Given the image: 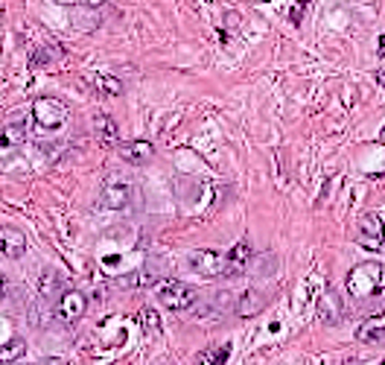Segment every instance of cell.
<instances>
[{
	"label": "cell",
	"instance_id": "1",
	"mask_svg": "<svg viewBox=\"0 0 385 365\" xmlns=\"http://www.w3.org/2000/svg\"><path fill=\"white\" fill-rule=\"evenodd\" d=\"M347 292L356 298V301H371L385 292V266L377 260H365L359 266H354L347 272Z\"/></svg>",
	"mask_w": 385,
	"mask_h": 365
},
{
	"label": "cell",
	"instance_id": "2",
	"mask_svg": "<svg viewBox=\"0 0 385 365\" xmlns=\"http://www.w3.org/2000/svg\"><path fill=\"white\" fill-rule=\"evenodd\" d=\"M71 117V108L68 103H61L56 96H38L36 103H32V123L44 131H56L68 123Z\"/></svg>",
	"mask_w": 385,
	"mask_h": 365
},
{
	"label": "cell",
	"instance_id": "3",
	"mask_svg": "<svg viewBox=\"0 0 385 365\" xmlns=\"http://www.w3.org/2000/svg\"><path fill=\"white\" fill-rule=\"evenodd\" d=\"M196 287L193 284H184V280H164V284L158 287V301L173 310V313H181V310H190L196 304Z\"/></svg>",
	"mask_w": 385,
	"mask_h": 365
},
{
	"label": "cell",
	"instance_id": "4",
	"mask_svg": "<svg viewBox=\"0 0 385 365\" xmlns=\"http://www.w3.org/2000/svg\"><path fill=\"white\" fill-rule=\"evenodd\" d=\"M99 205L106 210H126L131 205V185L120 176H111L99 187Z\"/></svg>",
	"mask_w": 385,
	"mask_h": 365
},
{
	"label": "cell",
	"instance_id": "5",
	"mask_svg": "<svg viewBox=\"0 0 385 365\" xmlns=\"http://www.w3.org/2000/svg\"><path fill=\"white\" fill-rule=\"evenodd\" d=\"M88 313V298L79 289H64L56 301V319L61 324H76Z\"/></svg>",
	"mask_w": 385,
	"mask_h": 365
},
{
	"label": "cell",
	"instance_id": "6",
	"mask_svg": "<svg viewBox=\"0 0 385 365\" xmlns=\"http://www.w3.org/2000/svg\"><path fill=\"white\" fill-rule=\"evenodd\" d=\"M359 245L368 252H385V222L377 213H365L359 220V234H356Z\"/></svg>",
	"mask_w": 385,
	"mask_h": 365
},
{
	"label": "cell",
	"instance_id": "7",
	"mask_svg": "<svg viewBox=\"0 0 385 365\" xmlns=\"http://www.w3.org/2000/svg\"><path fill=\"white\" fill-rule=\"evenodd\" d=\"M27 141V120L15 117L0 129V161H12L21 152V146Z\"/></svg>",
	"mask_w": 385,
	"mask_h": 365
},
{
	"label": "cell",
	"instance_id": "8",
	"mask_svg": "<svg viewBox=\"0 0 385 365\" xmlns=\"http://www.w3.org/2000/svg\"><path fill=\"white\" fill-rule=\"evenodd\" d=\"M187 266L198 275H222V255L213 252V248H196V252L187 257Z\"/></svg>",
	"mask_w": 385,
	"mask_h": 365
},
{
	"label": "cell",
	"instance_id": "9",
	"mask_svg": "<svg viewBox=\"0 0 385 365\" xmlns=\"http://www.w3.org/2000/svg\"><path fill=\"white\" fill-rule=\"evenodd\" d=\"M24 252H27V234L24 231L15 228V225L0 228V255L18 260V257H24Z\"/></svg>",
	"mask_w": 385,
	"mask_h": 365
},
{
	"label": "cell",
	"instance_id": "10",
	"mask_svg": "<svg viewBox=\"0 0 385 365\" xmlns=\"http://www.w3.org/2000/svg\"><path fill=\"white\" fill-rule=\"evenodd\" d=\"M248 260H251V245L242 240V243L233 245L228 255H222V275H225V278L242 275V269L248 266Z\"/></svg>",
	"mask_w": 385,
	"mask_h": 365
},
{
	"label": "cell",
	"instance_id": "11",
	"mask_svg": "<svg viewBox=\"0 0 385 365\" xmlns=\"http://www.w3.org/2000/svg\"><path fill=\"white\" fill-rule=\"evenodd\" d=\"M85 82L96 91V94H103V96H120L123 94V82L117 79V76H111V73H88L85 76Z\"/></svg>",
	"mask_w": 385,
	"mask_h": 365
},
{
	"label": "cell",
	"instance_id": "12",
	"mask_svg": "<svg viewBox=\"0 0 385 365\" xmlns=\"http://www.w3.org/2000/svg\"><path fill=\"white\" fill-rule=\"evenodd\" d=\"M120 155L129 161V164H146L149 158L155 155V146L149 141H129L120 146Z\"/></svg>",
	"mask_w": 385,
	"mask_h": 365
},
{
	"label": "cell",
	"instance_id": "13",
	"mask_svg": "<svg viewBox=\"0 0 385 365\" xmlns=\"http://www.w3.org/2000/svg\"><path fill=\"white\" fill-rule=\"evenodd\" d=\"M356 339H359L362 345H374V348H382V345H385V322H379V319L365 322V324L356 330Z\"/></svg>",
	"mask_w": 385,
	"mask_h": 365
},
{
	"label": "cell",
	"instance_id": "14",
	"mask_svg": "<svg viewBox=\"0 0 385 365\" xmlns=\"http://www.w3.org/2000/svg\"><path fill=\"white\" fill-rule=\"evenodd\" d=\"M94 131H96L99 143H106V146H114L117 138H120V131H117V123H114L111 114H96V117H94Z\"/></svg>",
	"mask_w": 385,
	"mask_h": 365
},
{
	"label": "cell",
	"instance_id": "15",
	"mask_svg": "<svg viewBox=\"0 0 385 365\" xmlns=\"http://www.w3.org/2000/svg\"><path fill=\"white\" fill-rule=\"evenodd\" d=\"M342 316H344V313H342V301H339V295L327 292V295L321 298V301H318V319H321L324 324H336Z\"/></svg>",
	"mask_w": 385,
	"mask_h": 365
},
{
	"label": "cell",
	"instance_id": "16",
	"mask_svg": "<svg viewBox=\"0 0 385 365\" xmlns=\"http://www.w3.org/2000/svg\"><path fill=\"white\" fill-rule=\"evenodd\" d=\"M263 304H266V295H263L260 289H245V292L240 295L237 313H240L242 319H248V316H257V313L263 310Z\"/></svg>",
	"mask_w": 385,
	"mask_h": 365
},
{
	"label": "cell",
	"instance_id": "17",
	"mask_svg": "<svg viewBox=\"0 0 385 365\" xmlns=\"http://www.w3.org/2000/svg\"><path fill=\"white\" fill-rule=\"evenodd\" d=\"M27 354V342L21 336H12L6 345H0V365H15Z\"/></svg>",
	"mask_w": 385,
	"mask_h": 365
},
{
	"label": "cell",
	"instance_id": "18",
	"mask_svg": "<svg viewBox=\"0 0 385 365\" xmlns=\"http://www.w3.org/2000/svg\"><path fill=\"white\" fill-rule=\"evenodd\" d=\"M228 357H231V345H219V348H208L198 357V365H228Z\"/></svg>",
	"mask_w": 385,
	"mask_h": 365
},
{
	"label": "cell",
	"instance_id": "19",
	"mask_svg": "<svg viewBox=\"0 0 385 365\" xmlns=\"http://www.w3.org/2000/svg\"><path fill=\"white\" fill-rule=\"evenodd\" d=\"M138 319H140V327L149 330V334H158V330H161V316H158V310H152V307H143L138 313Z\"/></svg>",
	"mask_w": 385,
	"mask_h": 365
},
{
	"label": "cell",
	"instance_id": "20",
	"mask_svg": "<svg viewBox=\"0 0 385 365\" xmlns=\"http://www.w3.org/2000/svg\"><path fill=\"white\" fill-rule=\"evenodd\" d=\"M61 284V278L59 275H53V272H47V275H41V284H38V289H41V295H50L56 287Z\"/></svg>",
	"mask_w": 385,
	"mask_h": 365
},
{
	"label": "cell",
	"instance_id": "21",
	"mask_svg": "<svg viewBox=\"0 0 385 365\" xmlns=\"http://www.w3.org/2000/svg\"><path fill=\"white\" fill-rule=\"evenodd\" d=\"M307 9H310V3H295V6H289V24H300V18H304Z\"/></svg>",
	"mask_w": 385,
	"mask_h": 365
},
{
	"label": "cell",
	"instance_id": "22",
	"mask_svg": "<svg viewBox=\"0 0 385 365\" xmlns=\"http://www.w3.org/2000/svg\"><path fill=\"white\" fill-rule=\"evenodd\" d=\"M6 292H9V280H6V275L0 272V301H3L6 298Z\"/></svg>",
	"mask_w": 385,
	"mask_h": 365
},
{
	"label": "cell",
	"instance_id": "23",
	"mask_svg": "<svg viewBox=\"0 0 385 365\" xmlns=\"http://www.w3.org/2000/svg\"><path fill=\"white\" fill-rule=\"evenodd\" d=\"M38 365H68V362H64L61 357H44Z\"/></svg>",
	"mask_w": 385,
	"mask_h": 365
},
{
	"label": "cell",
	"instance_id": "24",
	"mask_svg": "<svg viewBox=\"0 0 385 365\" xmlns=\"http://www.w3.org/2000/svg\"><path fill=\"white\" fill-rule=\"evenodd\" d=\"M377 82H379V85L385 88V68H382V71H377Z\"/></svg>",
	"mask_w": 385,
	"mask_h": 365
},
{
	"label": "cell",
	"instance_id": "25",
	"mask_svg": "<svg viewBox=\"0 0 385 365\" xmlns=\"http://www.w3.org/2000/svg\"><path fill=\"white\" fill-rule=\"evenodd\" d=\"M377 53H379V56H385V36L379 38V47H377Z\"/></svg>",
	"mask_w": 385,
	"mask_h": 365
},
{
	"label": "cell",
	"instance_id": "26",
	"mask_svg": "<svg viewBox=\"0 0 385 365\" xmlns=\"http://www.w3.org/2000/svg\"><path fill=\"white\" fill-rule=\"evenodd\" d=\"M342 365H359V362H356V359H344Z\"/></svg>",
	"mask_w": 385,
	"mask_h": 365
},
{
	"label": "cell",
	"instance_id": "27",
	"mask_svg": "<svg viewBox=\"0 0 385 365\" xmlns=\"http://www.w3.org/2000/svg\"><path fill=\"white\" fill-rule=\"evenodd\" d=\"M377 365H385V362H377Z\"/></svg>",
	"mask_w": 385,
	"mask_h": 365
},
{
	"label": "cell",
	"instance_id": "28",
	"mask_svg": "<svg viewBox=\"0 0 385 365\" xmlns=\"http://www.w3.org/2000/svg\"><path fill=\"white\" fill-rule=\"evenodd\" d=\"M0 12H3V9H0Z\"/></svg>",
	"mask_w": 385,
	"mask_h": 365
}]
</instances>
